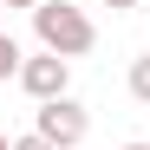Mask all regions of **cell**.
Returning <instances> with one entry per match:
<instances>
[{"mask_svg": "<svg viewBox=\"0 0 150 150\" xmlns=\"http://www.w3.org/2000/svg\"><path fill=\"white\" fill-rule=\"evenodd\" d=\"M7 7H26V13H39V7H46V0H7Z\"/></svg>", "mask_w": 150, "mask_h": 150, "instance_id": "cell-7", "label": "cell"}, {"mask_svg": "<svg viewBox=\"0 0 150 150\" xmlns=\"http://www.w3.org/2000/svg\"><path fill=\"white\" fill-rule=\"evenodd\" d=\"M105 7H117V13H124V7H137V0H105Z\"/></svg>", "mask_w": 150, "mask_h": 150, "instance_id": "cell-8", "label": "cell"}, {"mask_svg": "<svg viewBox=\"0 0 150 150\" xmlns=\"http://www.w3.org/2000/svg\"><path fill=\"white\" fill-rule=\"evenodd\" d=\"M20 65H26L20 39H13V33H0V85H7V79H20Z\"/></svg>", "mask_w": 150, "mask_h": 150, "instance_id": "cell-4", "label": "cell"}, {"mask_svg": "<svg viewBox=\"0 0 150 150\" xmlns=\"http://www.w3.org/2000/svg\"><path fill=\"white\" fill-rule=\"evenodd\" d=\"M20 91H26L33 105L65 98V91H72V59H59V52H33L26 65H20Z\"/></svg>", "mask_w": 150, "mask_h": 150, "instance_id": "cell-2", "label": "cell"}, {"mask_svg": "<svg viewBox=\"0 0 150 150\" xmlns=\"http://www.w3.org/2000/svg\"><path fill=\"white\" fill-rule=\"evenodd\" d=\"M33 131L52 144V150H72V144H85L91 117H85V105H79V98H52V105H39V124H33Z\"/></svg>", "mask_w": 150, "mask_h": 150, "instance_id": "cell-3", "label": "cell"}, {"mask_svg": "<svg viewBox=\"0 0 150 150\" xmlns=\"http://www.w3.org/2000/svg\"><path fill=\"white\" fill-rule=\"evenodd\" d=\"M131 98H137V105H150V52L131 59Z\"/></svg>", "mask_w": 150, "mask_h": 150, "instance_id": "cell-5", "label": "cell"}, {"mask_svg": "<svg viewBox=\"0 0 150 150\" xmlns=\"http://www.w3.org/2000/svg\"><path fill=\"white\" fill-rule=\"evenodd\" d=\"M33 33H39V52H59V59H85L98 46V26L85 20V7H72V0H46L33 13Z\"/></svg>", "mask_w": 150, "mask_h": 150, "instance_id": "cell-1", "label": "cell"}, {"mask_svg": "<svg viewBox=\"0 0 150 150\" xmlns=\"http://www.w3.org/2000/svg\"><path fill=\"white\" fill-rule=\"evenodd\" d=\"M13 150H52V144H46V137L33 131V137H13Z\"/></svg>", "mask_w": 150, "mask_h": 150, "instance_id": "cell-6", "label": "cell"}, {"mask_svg": "<svg viewBox=\"0 0 150 150\" xmlns=\"http://www.w3.org/2000/svg\"><path fill=\"white\" fill-rule=\"evenodd\" d=\"M0 150H13V137H7V131H0Z\"/></svg>", "mask_w": 150, "mask_h": 150, "instance_id": "cell-9", "label": "cell"}, {"mask_svg": "<svg viewBox=\"0 0 150 150\" xmlns=\"http://www.w3.org/2000/svg\"><path fill=\"white\" fill-rule=\"evenodd\" d=\"M0 13H7V0H0Z\"/></svg>", "mask_w": 150, "mask_h": 150, "instance_id": "cell-11", "label": "cell"}, {"mask_svg": "<svg viewBox=\"0 0 150 150\" xmlns=\"http://www.w3.org/2000/svg\"><path fill=\"white\" fill-rule=\"evenodd\" d=\"M124 150H150V144H124Z\"/></svg>", "mask_w": 150, "mask_h": 150, "instance_id": "cell-10", "label": "cell"}]
</instances>
